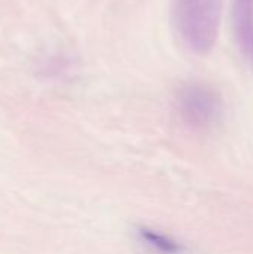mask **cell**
Listing matches in <instances>:
<instances>
[{"label":"cell","instance_id":"cell-3","mask_svg":"<svg viewBox=\"0 0 253 254\" xmlns=\"http://www.w3.org/2000/svg\"><path fill=\"white\" fill-rule=\"evenodd\" d=\"M233 18L237 39L249 51L253 37V0H234Z\"/></svg>","mask_w":253,"mask_h":254},{"label":"cell","instance_id":"cell-4","mask_svg":"<svg viewBox=\"0 0 253 254\" xmlns=\"http://www.w3.org/2000/svg\"><path fill=\"white\" fill-rule=\"evenodd\" d=\"M139 237L143 244L160 254H182L183 247L173 238L149 228H140Z\"/></svg>","mask_w":253,"mask_h":254},{"label":"cell","instance_id":"cell-1","mask_svg":"<svg viewBox=\"0 0 253 254\" xmlns=\"http://www.w3.org/2000/svg\"><path fill=\"white\" fill-rule=\"evenodd\" d=\"M222 18V0H174L173 22L183 45L197 55L216 45Z\"/></svg>","mask_w":253,"mask_h":254},{"label":"cell","instance_id":"cell-2","mask_svg":"<svg viewBox=\"0 0 253 254\" xmlns=\"http://www.w3.org/2000/svg\"><path fill=\"white\" fill-rule=\"evenodd\" d=\"M177 103L183 119L195 127L213 124L221 110L218 95L200 83L185 85L177 94Z\"/></svg>","mask_w":253,"mask_h":254},{"label":"cell","instance_id":"cell-5","mask_svg":"<svg viewBox=\"0 0 253 254\" xmlns=\"http://www.w3.org/2000/svg\"><path fill=\"white\" fill-rule=\"evenodd\" d=\"M249 51H252L253 52V37H252V43H251V49H249Z\"/></svg>","mask_w":253,"mask_h":254}]
</instances>
